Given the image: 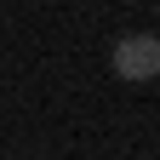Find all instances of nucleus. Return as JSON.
<instances>
[{
  "mask_svg": "<svg viewBox=\"0 0 160 160\" xmlns=\"http://www.w3.org/2000/svg\"><path fill=\"white\" fill-rule=\"evenodd\" d=\"M109 69L132 86H149L160 74V34H120L114 52H109Z\"/></svg>",
  "mask_w": 160,
  "mask_h": 160,
  "instance_id": "f257e3e1",
  "label": "nucleus"
}]
</instances>
